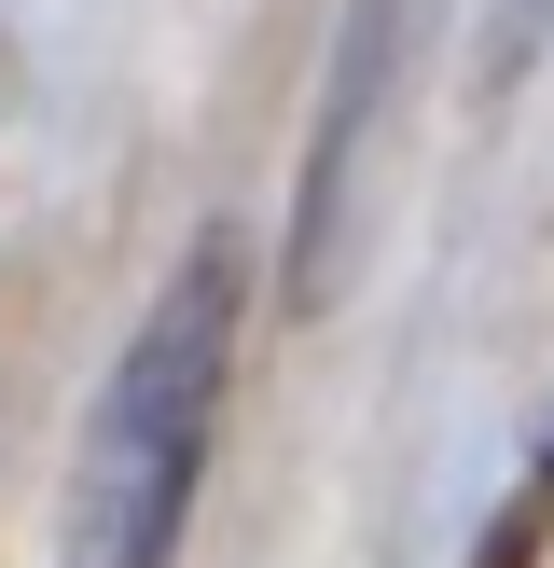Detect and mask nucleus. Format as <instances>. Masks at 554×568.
<instances>
[{"instance_id": "obj_2", "label": "nucleus", "mask_w": 554, "mask_h": 568, "mask_svg": "<svg viewBox=\"0 0 554 568\" xmlns=\"http://www.w3.org/2000/svg\"><path fill=\"white\" fill-rule=\"evenodd\" d=\"M541 486H554V430H541Z\"/></svg>"}, {"instance_id": "obj_1", "label": "nucleus", "mask_w": 554, "mask_h": 568, "mask_svg": "<svg viewBox=\"0 0 554 568\" xmlns=\"http://www.w3.org/2000/svg\"><path fill=\"white\" fill-rule=\"evenodd\" d=\"M222 361H236V250L208 236V250H181L125 375L98 388V430L70 458V514H55V568H166L181 499L222 430Z\"/></svg>"}]
</instances>
